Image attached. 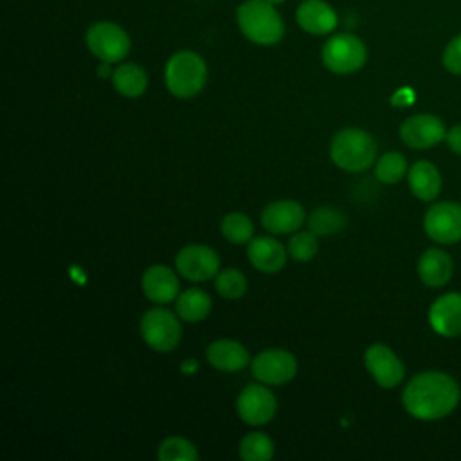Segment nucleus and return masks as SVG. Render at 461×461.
Wrapping results in <instances>:
<instances>
[{
  "label": "nucleus",
  "instance_id": "1",
  "mask_svg": "<svg viewBox=\"0 0 461 461\" xmlns=\"http://www.w3.org/2000/svg\"><path fill=\"white\" fill-rule=\"evenodd\" d=\"M457 382L441 371H423L414 375L403 393L405 411L421 421H434L448 416L459 403Z\"/></svg>",
  "mask_w": 461,
  "mask_h": 461
},
{
  "label": "nucleus",
  "instance_id": "2",
  "mask_svg": "<svg viewBox=\"0 0 461 461\" xmlns=\"http://www.w3.org/2000/svg\"><path fill=\"white\" fill-rule=\"evenodd\" d=\"M241 34L258 45H274L285 36V22L267 0H247L236 9Z\"/></svg>",
  "mask_w": 461,
  "mask_h": 461
},
{
  "label": "nucleus",
  "instance_id": "3",
  "mask_svg": "<svg viewBox=\"0 0 461 461\" xmlns=\"http://www.w3.org/2000/svg\"><path fill=\"white\" fill-rule=\"evenodd\" d=\"M330 157L340 169L358 173L375 162L376 142L366 130L342 128L330 142Z\"/></svg>",
  "mask_w": 461,
  "mask_h": 461
},
{
  "label": "nucleus",
  "instance_id": "4",
  "mask_svg": "<svg viewBox=\"0 0 461 461\" xmlns=\"http://www.w3.org/2000/svg\"><path fill=\"white\" fill-rule=\"evenodd\" d=\"M164 81L175 97H193L207 81V65L196 52L178 50L166 63Z\"/></svg>",
  "mask_w": 461,
  "mask_h": 461
},
{
  "label": "nucleus",
  "instance_id": "5",
  "mask_svg": "<svg viewBox=\"0 0 461 461\" xmlns=\"http://www.w3.org/2000/svg\"><path fill=\"white\" fill-rule=\"evenodd\" d=\"M321 56L328 70L335 74H353L364 67L367 50L360 38L349 32H340L322 45Z\"/></svg>",
  "mask_w": 461,
  "mask_h": 461
},
{
  "label": "nucleus",
  "instance_id": "6",
  "mask_svg": "<svg viewBox=\"0 0 461 461\" xmlns=\"http://www.w3.org/2000/svg\"><path fill=\"white\" fill-rule=\"evenodd\" d=\"M85 41L88 50L106 63L122 61L131 47L128 32L108 20L92 23L85 34Z\"/></svg>",
  "mask_w": 461,
  "mask_h": 461
},
{
  "label": "nucleus",
  "instance_id": "7",
  "mask_svg": "<svg viewBox=\"0 0 461 461\" xmlns=\"http://www.w3.org/2000/svg\"><path fill=\"white\" fill-rule=\"evenodd\" d=\"M140 335L153 351L166 353L178 346L182 326L169 310L151 308L140 319Z\"/></svg>",
  "mask_w": 461,
  "mask_h": 461
},
{
  "label": "nucleus",
  "instance_id": "8",
  "mask_svg": "<svg viewBox=\"0 0 461 461\" xmlns=\"http://www.w3.org/2000/svg\"><path fill=\"white\" fill-rule=\"evenodd\" d=\"M425 234L439 243L450 245L461 241V203L457 202H436L423 218Z\"/></svg>",
  "mask_w": 461,
  "mask_h": 461
},
{
  "label": "nucleus",
  "instance_id": "9",
  "mask_svg": "<svg viewBox=\"0 0 461 461\" xmlns=\"http://www.w3.org/2000/svg\"><path fill=\"white\" fill-rule=\"evenodd\" d=\"M176 272L189 281H207L218 274L220 258L216 250L207 245L193 243L178 250L175 258Z\"/></svg>",
  "mask_w": 461,
  "mask_h": 461
},
{
  "label": "nucleus",
  "instance_id": "10",
  "mask_svg": "<svg viewBox=\"0 0 461 461\" xmlns=\"http://www.w3.org/2000/svg\"><path fill=\"white\" fill-rule=\"evenodd\" d=\"M297 373V360L286 349H265L252 360V375L267 385L290 382Z\"/></svg>",
  "mask_w": 461,
  "mask_h": 461
},
{
  "label": "nucleus",
  "instance_id": "11",
  "mask_svg": "<svg viewBox=\"0 0 461 461\" xmlns=\"http://www.w3.org/2000/svg\"><path fill=\"white\" fill-rule=\"evenodd\" d=\"M364 364L375 382L384 387L391 389L396 387L405 376V366L396 357V353L385 344H371L364 353Z\"/></svg>",
  "mask_w": 461,
  "mask_h": 461
},
{
  "label": "nucleus",
  "instance_id": "12",
  "mask_svg": "<svg viewBox=\"0 0 461 461\" xmlns=\"http://www.w3.org/2000/svg\"><path fill=\"white\" fill-rule=\"evenodd\" d=\"M400 137L409 148L429 149L447 137V128L443 121L432 113H416L402 122Z\"/></svg>",
  "mask_w": 461,
  "mask_h": 461
},
{
  "label": "nucleus",
  "instance_id": "13",
  "mask_svg": "<svg viewBox=\"0 0 461 461\" xmlns=\"http://www.w3.org/2000/svg\"><path fill=\"white\" fill-rule=\"evenodd\" d=\"M236 409L245 423L258 427L268 423L274 418L277 411V402L270 389L259 384H252L240 393Z\"/></svg>",
  "mask_w": 461,
  "mask_h": 461
},
{
  "label": "nucleus",
  "instance_id": "14",
  "mask_svg": "<svg viewBox=\"0 0 461 461\" xmlns=\"http://www.w3.org/2000/svg\"><path fill=\"white\" fill-rule=\"evenodd\" d=\"M429 324L441 337L461 335V294L439 295L429 308Z\"/></svg>",
  "mask_w": 461,
  "mask_h": 461
},
{
  "label": "nucleus",
  "instance_id": "15",
  "mask_svg": "<svg viewBox=\"0 0 461 461\" xmlns=\"http://www.w3.org/2000/svg\"><path fill=\"white\" fill-rule=\"evenodd\" d=\"M304 209L295 200H277L268 203L261 212V225L272 234H288L301 229Z\"/></svg>",
  "mask_w": 461,
  "mask_h": 461
},
{
  "label": "nucleus",
  "instance_id": "16",
  "mask_svg": "<svg viewBox=\"0 0 461 461\" xmlns=\"http://www.w3.org/2000/svg\"><path fill=\"white\" fill-rule=\"evenodd\" d=\"M297 25L308 34H330L337 27V13L324 0H304L295 11Z\"/></svg>",
  "mask_w": 461,
  "mask_h": 461
},
{
  "label": "nucleus",
  "instance_id": "17",
  "mask_svg": "<svg viewBox=\"0 0 461 461\" xmlns=\"http://www.w3.org/2000/svg\"><path fill=\"white\" fill-rule=\"evenodd\" d=\"M288 250L272 236H258L247 245V258L263 274H276L286 263Z\"/></svg>",
  "mask_w": 461,
  "mask_h": 461
},
{
  "label": "nucleus",
  "instance_id": "18",
  "mask_svg": "<svg viewBox=\"0 0 461 461\" xmlns=\"http://www.w3.org/2000/svg\"><path fill=\"white\" fill-rule=\"evenodd\" d=\"M142 294L158 304H167L178 295V277L166 265H153L144 270L140 279Z\"/></svg>",
  "mask_w": 461,
  "mask_h": 461
},
{
  "label": "nucleus",
  "instance_id": "19",
  "mask_svg": "<svg viewBox=\"0 0 461 461\" xmlns=\"http://www.w3.org/2000/svg\"><path fill=\"white\" fill-rule=\"evenodd\" d=\"M452 272H454V263L445 250L438 247H430L420 256L418 276L421 283H425L427 286L430 288L445 286L450 281Z\"/></svg>",
  "mask_w": 461,
  "mask_h": 461
},
{
  "label": "nucleus",
  "instance_id": "20",
  "mask_svg": "<svg viewBox=\"0 0 461 461\" xmlns=\"http://www.w3.org/2000/svg\"><path fill=\"white\" fill-rule=\"evenodd\" d=\"M205 357L212 367H216L220 371H229V373L243 369L250 360L245 346H241L240 342L230 340V339H220V340L211 342L207 346Z\"/></svg>",
  "mask_w": 461,
  "mask_h": 461
},
{
  "label": "nucleus",
  "instance_id": "21",
  "mask_svg": "<svg viewBox=\"0 0 461 461\" xmlns=\"http://www.w3.org/2000/svg\"><path fill=\"white\" fill-rule=\"evenodd\" d=\"M407 182L412 194L421 202H432L441 191V175L429 160H418L407 171Z\"/></svg>",
  "mask_w": 461,
  "mask_h": 461
},
{
  "label": "nucleus",
  "instance_id": "22",
  "mask_svg": "<svg viewBox=\"0 0 461 461\" xmlns=\"http://www.w3.org/2000/svg\"><path fill=\"white\" fill-rule=\"evenodd\" d=\"M113 88L124 97H139L148 88V76L137 63H122L112 70Z\"/></svg>",
  "mask_w": 461,
  "mask_h": 461
},
{
  "label": "nucleus",
  "instance_id": "23",
  "mask_svg": "<svg viewBox=\"0 0 461 461\" xmlns=\"http://www.w3.org/2000/svg\"><path fill=\"white\" fill-rule=\"evenodd\" d=\"M175 310L182 321L198 322L209 315L211 297L202 288H187L176 297Z\"/></svg>",
  "mask_w": 461,
  "mask_h": 461
},
{
  "label": "nucleus",
  "instance_id": "24",
  "mask_svg": "<svg viewBox=\"0 0 461 461\" xmlns=\"http://www.w3.org/2000/svg\"><path fill=\"white\" fill-rule=\"evenodd\" d=\"M348 223L344 212L335 207H319L308 218V227L317 236H328L339 232Z\"/></svg>",
  "mask_w": 461,
  "mask_h": 461
},
{
  "label": "nucleus",
  "instance_id": "25",
  "mask_svg": "<svg viewBox=\"0 0 461 461\" xmlns=\"http://www.w3.org/2000/svg\"><path fill=\"white\" fill-rule=\"evenodd\" d=\"M274 456V443L263 432H249L240 441V457L243 461H268Z\"/></svg>",
  "mask_w": 461,
  "mask_h": 461
},
{
  "label": "nucleus",
  "instance_id": "26",
  "mask_svg": "<svg viewBox=\"0 0 461 461\" xmlns=\"http://www.w3.org/2000/svg\"><path fill=\"white\" fill-rule=\"evenodd\" d=\"M221 234L230 243L241 245V243L250 241V238L254 234V225H252L250 218L243 212H227L221 218Z\"/></svg>",
  "mask_w": 461,
  "mask_h": 461
},
{
  "label": "nucleus",
  "instance_id": "27",
  "mask_svg": "<svg viewBox=\"0 0 461 461\" xmlns=\"http://www.w3.org/2000/svg\"><path fill=\"white\" fill-rule=\"evenodd\" d=\"M375 175L384 184H396L407 175V160L398 151L384 153L375 166Z\"/></svg>",
  "mask_w": 461,
  "mask_h": 461
},
{
  "label": "nucleus",
  "instance_id": "28",
  "mask_svg": "<svg viewBox=\"0 0 461 461\" xmlns=\"http://www.w3.org/2000/svg\"><path fill=\"white\" fill-rule=\"evenodd\" d=\"M157 457L160 461H196L198 452L196 447L185 438L169 436L158 445Z\"/></svg>",
  "mask_w": 461,
  "mask_h": 461
},
{
  "label": "nucleus",
  "instance_id": "29",
  "mask_svg": "<svg viewBox=\"0 0 461 461\" xmlns=\"http://www.w3.org/2000/svg\"><path fill=\"white\" fill-rule=\"evenodd\" d=\"M216 292L225 299H240L247 292V279L238 268H225L216 274Z\"/></svg>",
  "mask_w": 461,
  "mask_h": 461
},
{
  "label": "nucleus",
  "instance_id": "30",
  "mask_svg": "<svg viewBox=\"0 0 461 461\" xmlns=\"http://www.w3.org/2000/svg\"><path fill=\"white\" fill-rule=\"evenodd\" d=\"M317 234H313L312 230H295L288 241V256L299 263L310 261L317 254Z\"/></svg>",
  "mask_w": 461,
  "mask_h": 461
},
{
  "label": "nucleus",
  "instance_id": "31",
  "mask_svg": "<svg viewBox=\"0 0 461 461\" xmlns=\"http://www.w3.org/2000/svg\"><path fill=\"white\" fill-rule=\"evenodd\" d=\"M443 65L450 74H461V34L452 38L445 47Z\"/></svg>",
  "mask_w": 461,
  "mask_h": 461
},
{
  "label": "nucleus",
  "instance_id": "32",
  "mask_svg": "<svg viewBox=\"0 0 461 461\" xmlns=\"http://www.w3.org/2000/svg\"><path fill=\"white\" fill-rule=\"evenodd\" d=\"M445 140H447L448 148H450L454 153L461 155V124H456V126H452L450 130H447Z\"/></svg>",
  "mask_w": 461,
  "mask_h": 461
},
{
  "label": "nucleus",
  "instance_id": "33",
  "mask_svg": "<svg viewBox=\"0 0 461 461\" xmlns=\"http://www.w3.org/2000/svg\"><path fill=\"white\" fill-rule=\"evenodd\" d=\"M268 4H272V5H279V4H283L285 0H267Z\"/></svg>",
  "mask_w": 461,
  "mask_h": 461
}]
</instances>
